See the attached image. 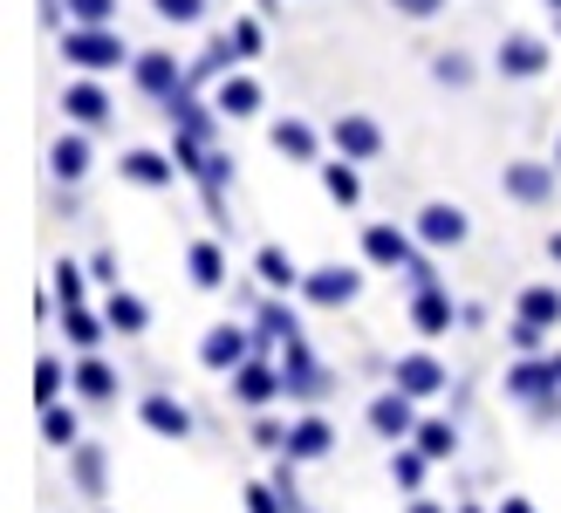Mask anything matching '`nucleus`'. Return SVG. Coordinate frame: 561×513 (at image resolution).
<instances>
[{
    "label": "nucleus",
    "instance_id": "f257e3e1",
    "mask_svg": "<svg viewBox=\"0 0 561 513\" xmlns=\"http://www.w3.org/2000/svg\"><path fill=\"white\" fill-rule=\"evenodd\" d=\"M507 397H514L520 411H535L541 424L561 418V369H554V356H520L507 369Z\"/></svg>",
    "mask_w": 561,
    "mask_h": 513
},
{
    "label": "nucleus",
    "instance_id": "f03ea898",
    "mask_svg": "<svg viewBox=\"0 0 561 513\" xmlns=\"http://www.w3.org/2000/svg\"><path fill=\"white\" fill-rule=\"evenodd\" d=\"M62 62L69 69H82V76H103V69H124L130 62V48H124V35L117 27H62Z\"/></svg>",
    "mask_w": 561,
    "mask_h": 513
},
{
    "label": "nucleus",
    "instance_id": "7ed1b4c3",
    "mask_svg": "<svg viewBox=\"0 0 561 513\" xmlns=\"http://www.w3.org/2000/svg\"><path fill=\"white\" fill-rule=\"evenodd\" d=\"M411 233H417V247H425V253H453V247H466V233H472V213L453 206V198H425V206H417V219H411Z\"/></svg>",
    "mask_w": 561,
    "mask_h": 513
},
{
    "label": "nucleus",
    "instance_id": "20e7f679",
    "mask_svg": "<svg viewBox=\"0 0 561 513\" xmlns=\"http://www.w3.org/2000/svg\"><path fill=\"white\" fill-rule=\"evenodd\" d=\"M548 62H554L548 35H527V27H507L500 48H493V69L507 76V82H535V76H548Z\"/></svg>",
    "mask_w": 561,
    "mask_h": 513
},
{
    "label": "nucleus",
    "instance_id": "39448f33",
    "mask_svg": "<svg viewBox=\"0 0 561 513\" xmlns=\"http://www.w3.org/2000/svg\"><path fill=\"white\" fill-rule=\"evenodd\" d=\"M295 295H301L308 308H350V301L363 295V267H343V261H329V267H308Z\"/></svg>",
    "mask_w": 561,
    "mask_h": 513
},
{
    "label": "nucleus",
    "instance_id": "423d86ee",
    "mask_svg": "<svg viewBox=\"0 0 561 513\" xmlns=\"http://www.w3.org/2000/svg\"><path fill=\"white\" fill-rule=\"evenodd\" d=\"M227 390H233V404H247V411H267L274 397H288V377H280V363H267V356H247L233 377H227Z\"/></svg>",
    "mask_w": 561,
    "mask_h": 513
},
{
    "label": "nucleus",
    "instance_id": "0eeeda50",
    "mask_svg": "<svg viewBox=\"0 0 561 513\" xmlns=\"http://www.w3.org/2000/svg\"><path fill=\"white\" fill-rule=\"evenodd\" d=\"M417 424H425V418H417V397H411V390L390 384V390H377V397H370V432H377V438L411 445V438H417Z\"/></svg>",
    "mask_w": 561,
    "mask_h": 513
},
{
    "label": "nucleus",
    "instance_id": "6e6552de",
    "mask_svg": "<svg viewBox=\"0 0 561 513\" xmlns=\"http://www.w3.org/2000/svg\"><path fill=\"white\" fill-rule=\"evenodd\" d=\"M254 329H240V322H213L206 335H199V363L213 369V377H233V369L247 363V356H254Z\"/></svg>",
    "mask_w": 561,
    "mask_h": 513
},
{
    "label": "nucleus",
    "instance_id": "1a4fd4ad",
    "mask_svg": "<svg viewBox=\"0 0 561 513\" xmlns=\"http://www.w3.org/2000/svg\"><path fill=\"white\" fill-rule=\"evenodd\" d=\"M554 185H561V164H541V158H514L500 171V192H507L514 206H548Z\"/></svg>",
    "mask_w": 561,
    "mask_h": 513
},
{
    "label": "nucleus",
    "instance_id": "9d476101",
    "mask_svg": "<svg viewBox=\"0 0 561 513\" xmlns=\"http://www.w3.org/2000/svg\"><path fill=\"white\" fill-rule=\"evenodd\" d=\"M130 82H137L151 103H172V96L185 90V69H179V55H164V48H137V55H130Z\"/></svg>",
    "mask_w": 561,
    "mask_h": 513
},
{
    "label": "nucleus",
    "instance_id": "9b49d317",
    "mask_svg": "<svg viewBox=\"0 0 561 513\" xmlns=\"http://www.w3.org/2000/svg\"><path fill=\"white\" fill-rule=\"evenodd\" d=\"M363 261L370 267H411L417 261V233L411 226H390V219H377V226H363Z\"/></svg>",
    "mask_w": 561,
    "mask_h": 513
},
{
    "label": "nucleus",
    "instance_id": "f8f14e48",
    "mask_svg": "<svg viewBox=\"0 0 561 513\" xmlns=\"http://www.w3.org/2000/svg\"><path fill=\"white\" fill-rule=\"evenodd\" d=\"M329 145L343 158H356V164H370V158H383V124L363 117V110H343V117L329 124Z\"/></svg>",
    "mask_w": 561,
    "mask_h": 513
},
{
    "label": "nucleus",
    "instance_id": "ddd939ff",
    "mask_svg": "<svg viewBox=\"0 0 561 513\" xmlns=\"http://www.w3.org/2000/svg\"><path fill=\"white\" fill-rule=\"evenodd\" d=\"M261 103H267V90H261V82L247 76V69H233V76H219V82H213V110H219L227 124L261 117Z\"/></svg>",
    "mask_w": 561,
    "mask_h": 513
},
{
    "label": "nucleus",
    "instance_id": "4468645a",
    "mask_svg": "<svg viewBox=\"0 0 561 513\" xmlns=\"http://www.w3.org/2000/svg\"><path fill=\"white\" fill-rule=\"evenodd\" d=\"M90 171H96V151H90V130H62V137H55V145H48V179H62V185H82V179H90Z\"/></svg>",
    "mask_w": 561,
    "mask_h": 513
},
{
    "label": "nucleus",
    "instance_id": "2eb2a0df",
    "mask_svg": "<svg viewBox=\"0 0 561 513\" xmlns=\"http://www.w3.org/2000/svg\"><path fill=\"white\" fill-rule=\"evenodd\" d=\"M390 384H398V390H411V397H438L445 384H453V369H445L432 350H411V356H398V363H390Z\"/></svg>",
    "mask_w": 561,
    "mask_h": 513
},
{
    "label": "nucleus",
    "instance_id": "dca6fc26",
    "mask_svg": "<svg viewBox=\"0 0 561 513\" xmlns=\"http://www.w3.org/2000/svg\"><path fill=\"white\" fill-rule=\"evenodd\" d=\"M62 117L76 124V130H103L110 124V90L96 76H76L69 90H62Z\"/></svg>",
    "mask_w": 561,
    "mask_h": 513
},
{
    "label": "nucleus",
    "instance_id": "f3484780",
    "mask_svg": "<svg viewBox=\"0 0 561 513\" xmlns=\"http://www.w3.org/2000/svg\"><path fill=\"white\" fill-rule=\"evenodd\" d=\"M137 424L158 432V438H192V411L179 404L172 390H145V397H137Z\"/></svg>",
    "mask_w": 561,
    "mask_h": 513
},
{
    "label": "nucleus",
    "instance_id": "a211bd4d",
    "mask_svg": "<svg viewBox=\"0 0 561 513\" xmlns=\"http://www.w3.org/2000/svg\"><path fill=\"white\" fill-rule=\"evenodd\" d=\"M164 117H172V130L192 137V145H213V137H219V110L199 103V90H179L172 103H164Z\"/></svg>",
    "mask_w": 561,
    "mask_h": 513
},
{
    "label": "nucleus",
    "instance_id": "6ab92c4d",
    "mask_svg": "<svg viewBox=\"0 0 561 513\" xmlns=\"http://www.w3.org/2000/svg\"><path fill=\"white\" fill-rule=\"evenodd\" d=\"M117 171H124V185H137V192H164L185 164H179V158H164V151H145V145H137V151L117 158Z\"/></svg>",
    "mask_w": 561,
    "mask_h": 513
},
{
    "label": "nucleus",
    "instance_id": "aec40b11",
    "mask_svg": "<svg viewBox=\"0 0 561 513\" xmlns=\"http://www.w3.org/2000/svg\"><path fill=\"white\" fill-rule=\"evenodd\" d=\"M329 452H335V424L322 411H308V418L288 424V459L295 466H316V459H329Z\"/></svg>",
    "mask_w": 561,
    "mask_h": 513
},
{
    "label": "nucleus",
    "instance_id": "412c9836",
    "mask_svg": "<svg viewBox=\"0 0 561 513\" xmlns=\"http://www.w3.org/2000/svg\"><path fill=\"white\" fill-rule=\"evenodd\" d=\"M267 145H274L280 158H295V164H322V130L308 124V117H280V124H267Z\"/></svg>",
    "mask_w": 561,
    "mask_h": 513
},
{
    "label": "nucleus",
    "instance_id": "4be33fe9",
    "mask_svg": "<svg viewBox=\"0 0 561 513\" xmlns=\"http://www.w3.org/2000/svg\"><path fill=\"white\" fill-rule=\"evenodd\" d=\"M69 390L82 397V404H117L124 377H117V369H110L103 356H76V369H69Z\"/></svg>",
    "mask_w": 561,
    "mask_h": 513
},
{
    "label": "nucleus",
    "instance_id": "5701e85b",
    "mask_svg": "<svg viewBox=\"0 0 561 513\" xmlns=\"http://www.w3.org/2000/svg\"><path fill=\"white\" fill-rule=\"evenodd\" d=\"M453 316H466V308H453V295H445L438 281H432V288H411V329L417 335H445Z\"/></svg>",
    "mask_w": 561,
    "mask_h": 513
},
{
    "label": "nucleus",
    "instance_id": "b1692460",
    "mask_svg": "<svg viewBox=\"0 0 561 513\" xmlns=\"http://www.w3.org/2000/svg\"><path fill=\"white\" fill-rule=\"evenodd\" d=\"M69 479H76L82 500H103V493H110V459H103V445L82 438V445L69 452Z\"/></svg>",
    "mask_w": 561,
    "mask_h": 513
},
{
    "label": "nucleus",
    "instance_id": "393cba45",
    "mask_svg": "<svg viewBox=\"0 0 561 513\" xmlns=\"http://www.w3.org/2000/svg\"><path fill=\"white\" fill-rule=\"evenodd\" d=\"M514 316L535 322V329H561V288L554 281H527V288L514 295Z\"/></svg>",
    "mask_w": 561,
    "mask_h": 513
},
{
    "label": "nucleus",
    "instance_id": "a878e982",
    "mask_svg": "<svg viewBox=\"0 0 561 513\" xmlns=\"http://www.w3.org/2000/svg\"><path fill=\"white\" fill-rule=\"evenodd\" d=\"M185 274H192V288H227V253H219V240H192L185 247Z\"/></svg>",
    "mask_w": 561,
    "mask_h": 513
},
{
    "label": "nucleus",
    "instance_id": "bb28decb",
    "mask_svg": "<svg viewBox=\"0 0 561 513\" xmlns=\"http://www.w3.org/2000/svg\"><path fill=\"white\" fill-rule=\"evenodd\" d=\"M62 335L76 342V356H96L103 335H110V316H96L90 301H82V308H62Z\"/></svg>",
    "mask_w": 561,
    "mask_h": 513
},
{
    "label": "nucleus",
    "instance_id": "cd10ccee",
    "mask_svg": "<svg viewBox=\"0 0 561 513\" xmlns=\"http://www.w3.org/2000/svg\"><path fill=\"white\" fill-rule=\"evenodd\" d=\"M192 179H199V192H206L213 213H227V179H233V158H227V151H199Z\"/></svg>",
    "mask_w": 561,
    "mask_h": 513
},
{
    "label": "nucleus",
    "instance_id": "c85d7f7f",
    "mask_svg": "<svg viewBox=\"0 0 561 513\" xmlns=\"http://www.w3.org/2000/svg\"><path fill=\"white\" fill-rule=\"evenodd\" d=\"M103 316H110V329H117V335H145V329H151V308H145V295H130V288H110Z\"/></svg>",
    "mask_w": 561,
    "mask_h": 513
},
{
    "label": "nucleus",
    "instance_id": "c756f323",
    "mask_svg": "<svg viewBox=\"0 0 561 513\" xmlns=\"http://www.w3.org/2000/svg\"><path fill=\"white\" fill-rule=\"evenodd\" d=\"M322 192L335 198V206H363V171H356V158L335 151V158L322 164Z\"/></svg>",
    "mask_w": 561,
    "mask_h": 513
},
{
    "label": "nucleus",
    "instance_id": "7c9ffc66",
    "mask_svg": "<svg viewBox=\"0 0 561 513\" xmlns=\"http://www.w3.org/2000/svg\"><path fill=\"white\" fill-rule=\"evenodd\" d=\"M254 274H261V288H267V295L301 288V267L288 261V247H261V253H254Z\"/></svg>",
    "mask_w": 561,
    "mask_h": 513
},
{
    "label": "nucleus",
    "instance_id": "2f4dec72",
    "mask_svg": "<svg viewBox=\"0 0 561 513\" xmlns=\"http://www.w3.org/2000/svg\"><path fill=\"white\" fill-rule=\"evenodd\" d=\"M432 82L438 90H472V82H480V62H472L466 48H438L432 55Z\"/></svg>",
    "mask_w": 561,
    "mask_h": 513
},
{
    "label": "nucleus",
    "instance_id": "473e14b6",
    "mask_svg": "<svg viewBox=\"0 0 561 513\" xmlns=\"http://www.w3.org/2000/svg\"><path fill=\"white\" fill-rule=\"evenodd\" d=\"M42 445L76 452V445H82V418H76L69 404H42Z\"/></svg>",
    "mask_w": 561,
    "mask_h": 513
},
{
    "label": "nucleus",
    "instance_id": "72a5a7b5",
    "mask_svg": "<svg viewBox=\"0 0 561 513\" xmlns=\"http://www.w3.org/2000/svg\"><path fill=\"white\" fill-rule=\"evenodd\" d=\"M254 335H261V342H295V335H301L295 308L280 301V295H274V301H261V308H254Z\"/></svg>",
    "mask_w": 561,
    "mask_h": 513
},
{
    "label": "nucleus",
    "instance_id": "f704fd0d",
    "mask_svg": "<svg viewBox=\"0 0 561 513\" xmlns=\"http://www.w3.org/2000/svg\"><path fill=\"white\" fill-rule=\"evenodd\" d=\"M411 445H417V452H425V459L438 466V459H453V452H459V424H453V418H425Z\"/></svg>",
    "mask_w": 561,
    "mask_h": 513
},
{
    "label": "nucleus",
    "instance_id": "c9c22d12",
    "mask_svg": "<svg viewBox=\"0 0 561 513\" xmlns=\"http://www.w3.org/2000/svg\"><path fill=\"white\" fill-rule=\"evenodd\" d=\"M48 301H55V308H82V301H90V281H82L76 261H55V274H48Z\"/></svg>",
    "mask_w": 561,
    "mask_h": 513
},
{
    "label": "nucleus",
    "instance_id": "e433bc0d",
    "mask_svg": "<svg viewBox=\"0 0 561 513\" xmlns=\"http://www.w3.org/2000/svg\"><path fill=\"white\" fill-rule=\"evenodd\" d=\"M425 452H417V445H398V452H390V479H398V487L404 493H417V487H425Z\"/></svg>",
    "mask_w": 561,
    "mask_h": 513
},
{
    "label": "nucleus",
    "instance_id": "4c0bfd02",
    "mask_svg": "<svg viewBox=\"0 0 561 513\" xmlns=\"http://www.w3.org/2000/svg\"><path fill=\"white\" fill-rule=\"evenodd\" d=\"M62 384H69L62 356H42V363H35V404H62Z\"/></svg>",
    "mask_w": 561,
    "mask_h": 513
},
{
    "label": "nucleus",
    "instance_id": "58836bf2",
    "mask_svg": "<svg viewBox=\"0 0 561 513\" xmlns=\"http://www.w3.org/2000/svg\"><path fill=\"white\" fill-rule=\"evenodd\" d=\"M151 14L164 27H199L206 21V0H151Z\"/></svg>",
    "mask_w": 561,
    "mask_h": 513
},
{
    "label": "nucleus",
    "instance_id": "ea45409f",
    "mask_svg": "<svg viewBox=\"0 0 561 513\" xmlns=\"http://www.w3.org/2000/svg\"><path fill=\"white\" fill-rule=\"evenodd\" d=\"M62 8H69L76 27H110L117 21V0H62Z\"/></svg>",
    "mask_w": 561,
    "mask_h": 513
},
{
    "label": "nucleus",
    "instance_id": "a19ab883",
    "mask_svg": "<svg viewBox=\"0 0 561 513\" xmlns=\"http://www.w3.org/2000/svg\"><path fill=\"white\" fill-rule=\"evenodd\" d=\"M247 513H288V493H280L274 479H254V487H247Z\"/></svg>",
    "mask_w": 561,
    "mask_h": 513
},
{
    "label": "nucleus",
    "instance_id": "79ce46f5",
    "mask_svg": "<svg viewBox=\"0 0 561 513\" xmlns=\"http://www.w3.org/2000/svg\"><path fill=\"white\" fill-rule=\"evenodd\" d=\"M507 342H514V356H541V350H548V329H535V322H520V316H514Z\"/></svg>",
    "mask_w": 561,
    "mask_h": 513
},
{
    "label": "nucleus",
    "instance_id": "37998d69",
    "mask_svg": "<svg viewBox=\"0 0 561 513\" xmlns=\"http://www.w3.org/2000/svg\"><path fill=\"white\" fill-rule=\"evenodd\" d=\"M261 42H267V35H261V21H254V14H240V21H233V48H240V62H254Z\"/></svg>",
    "mask_w": 561,
    "mask_h": 513
},
{
    "label": "nucleus",
    "instance_id": "c03bdc74",
    "mask_svg": "<svg viewBox=\"0 0 561 513\" xmlns=\"http://www.w3.org/2000/svg\"><path fill=\"white\" fill-rule=\"evenodd\" d=\"M254 445H261V452H288V424H274V418H254Z\"/></svg>",
    "mask_w": 561,
    "mask_h": 513
},
{
    "label": "nucleus",
    "instance_id": "a18cd8bd",
    "mask_svg": "<svg viewBox=\"0 0 561 513\" xmlns=\"http://www.w3.org/2000/svg\"><path fill=\"white\" fill-rule=\"evenodd\" d=\"M390 8H398L404 21H438V14H445V0H390Z\"/></svg>",
    "mask_w": 561,
    "mask_h": 513
},
{
    "label": "nucleus",
    "instance_id": "49530a36",
    "mask_svg": "<svg viewBox=\"0 0 561 513\" xmlns=\"http://www.w3.org/2000/svg\"><path fill=\"white\" fill-rule=\"evenodd\" d=\"M90 274H96L103 288H110V281H117V253H96V261H90Z\"/></svg>",
    "mask_w": 561,
    "mask_h": 513
},
{
    "label": "nucleus",
    "instance_id": "de8ad7c7",
    "mask_svg": "<svg viewBox=\"0 0 561 513\" xmlns=\"http://www.w3.org/2000/svg\"><path fill=\"white\" fill-rule=\"evenodd\" d=\"M500 513H535V500H520V493H507V500H500Z\"/></svg>",
    "mask_w": 561,
    "mask_h": 513
},
{
    "label": "nucleus",
    "instance_id": "09e8293b",
    "mask_svg": "<svg viewBox=\"0 0 561 513\" xmlns=\"http://www.w3.org/2000/svg\"><path fill=\"white\" fill-rule=\"evenodd\" d=\"M404 513H445V506H438V500H417V493H411V506H404Z\"/></svg>",
    "mask_w": 561,
    "mask_h": 513
},
{
    "label": "nucleus",
    "instance_id": "8fccbe9b",
    "mask_svg": "<svg viewBox=\"0 0 561 513\" xmlns=\"http://www.w3.org/2000/svg\"><path fill=\"white\" fill-rule=\"evenodd\" d=\"M548 261H554V267H561V233H548Z\"/></svg>",
    "mask_w": 561,
    "mask_h": 513
},
{
    "label": "nucleus",
    "instance_id": "3c124183",
    "mask_svg": "<svg viewBox=\"0 0 561 513\" xmlns=\"http://www.w3.org/2000/svg\"><path fill=\"white\" fill-rule=\"evenodd\" d=\"M254 8H261V14H280V0H254Z\"/></svg>",
    "mask_w": 561,
    "mask_h": 513
},
{
    "label": "nucleus",
    "instance_id": "603ef678",
    "mask_svg": "<svg viewBox=\"0 0 561 513\" xmlns=\"http://www.w3.org/2000/svg\"><path fill=\"white\" fill-rule=\"evenodd\" d=\"M548 14H561V0H548Z\"/></svg>",
    "mask_w": 561,
    "mask_h": 513
},
{
    "label": "nucleus",
    "instance_id": "864d4df0",
    "mask_svg": "<svg viewBox=\"0 0 561 513\" xmlns=\"http://www.w3.org/2000/svg\"><path fill=\"white\" fill-rule=\"evenodd\" d=\"M554 164H561V137H554Z\"/></svg>",
    "mask_w": 561,
    "mask_h": 513
},
{
    "label": "nucleus",
    "instance_id": "5fc2aeb1",
    "mask_svg": "<svg viewBox=\"0 0 561 513\" xmlns=\"http://www.w3.org/2000/svg\"><path fill=\"white\" fill-rule=\"evenodd\" d=\"M554 27H561V14H554Z\"/></svg>",
    "mask_w": 561,
    "mask_h": 513
},
{
    "label": "nucleus",
    "instance_id": "6e6d98bb",
    "mask_svg": "<svg viewBox=\"0 0 561 513\" xmlns=\"http://www.w3.org/2000/svg\"><path fill=\"white\" fill-rule=\"evenodd\" d=\"M554 369H561V356H554Z\"/></svg>",
    "mask_w": 561,
    "mask_h": 513
}]
</instances>
